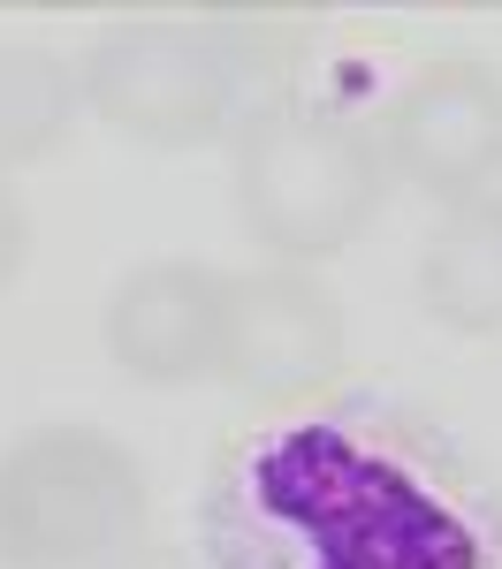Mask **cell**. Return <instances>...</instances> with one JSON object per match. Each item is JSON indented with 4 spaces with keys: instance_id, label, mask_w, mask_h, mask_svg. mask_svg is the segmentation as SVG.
Returning a JSON list of instances; mask_svg holds the SVG:
<instances>
[{
    "instance_id": "obj_11",
    "label": "cell",
    "mask_w": 502,
    "mask_h": 569,
    "mask_svg": "<svg viewBox=\"0 0 502 569\" xmlns=\"http://www.w3.org/2000/svg\"><path fill=\"white\" fill-rule=\"evenodd\" d=\"M99 569H190V555L168 547V539H137V547H122L115 562H99Z\"/></svg>"
},
{
    "instance_id": "obj_8",
    "label": "cell",
    "mask_w": 502,
    "mask_h": 569,
    "mask_svg": "<svg viewBox=\"0 0 502 569\" xmlns=\"http://www.w3.org/2000/svg\"><path fill=\"white\" fill-rule=\"evenodd\" d=\"M85 107V84L46 46H0V176L46 160Z\"/></svg>"
},
{
    "instance_id": "obj_10",
    "label": "cell",
    "mask_w": 502,
    "mask_h": 569,
    "mask_svg": "<svg viewBox=\"0 0 502 569\" xmlns=\"http://www.w3.org/2000/svg\"><path fill=\"white\" fill-rule=\"evenodd\" d=\"M23 259H31V220H23V198L0 176V289L23 273Z\"/></svg>"
},
{
    "instance_id": "obj_5",
    "label": "cell",
    "mask_w": 502,
    "mask_h": 569,
    "mask_svg": "<svg viewBox=\"0 0 502 569\" xmlns=\"http://www.w3.org/2000/svg\"><path fill=\"white\" fill-rule=\"evenodd\" d=\"M343 372V305L327 281L297 266L236 273L222 281V335H214V380L252 402L313 395Z\"/></svg>"
},
{
    "instance_id": "obj_6",
    "label": "cell",
    "mask_w": 502,
    "mask_h": 569,
    "mask_svg": "<svg viewBox=\"0 0 502 569\" xmlns=\"http://www.w3.org/2000/svg\"><path fill=\"white\" fill-rule=\"evenodd\" d=\"M222 335V273L190 259H152L115 281L107 297V357L145 388H190L214 372Z\"/></svg>"
},
{
    "instance_id": "obj_3",
    "label": "cell",
    "mask_w": 502,
    "mask_h": 569,
    "mask_svg": "<svg viewBox=\"0 0 502 569\" xmlns=\"http://www.w3.org/2000/svg\"><path fill=\"white\" fill-rule=\"evenodd\" d=\"M77 84H85V107L107 130L137 137L152 152L214 144L228 130V99H236V77L214 53V39L190 16H160V8L115 16L91 39Z\"/></svg>"
},
{
    "instance_id": "obj_9",
    "label": "cell",
    "mask_w": 502,
    "mask_h": 569,
    "mask_svg": "<svg viewBox=\"0 0 502 569\" xmlns=\"http://www.w3.org/2000/svg\"><path fill=\"white\" fill-rule=\"evenodd\" d=\"M190 23L214 39L228 77H297L327 31V16L305 0H222V8H190Z\"/></svg>"
},
{
    "instance_id": "obj_2",
    "label": "cell",
    "mask_w": 502,
    "mask_h": 569,
    "mask_svg": "<svg viewBox=\"0 0 502 569\" xmlns=\"http://www.w3.org/2000/svg\"><path fill=\"white\" fill-rule=\"evenodd\" d=\"M145 539V471L99 426L0 448V569H99Z\"/></svg>"
},
{
    "instance_id": "obj_4",
    "label": "cell",
    "mask_w": 502,
    "mask_h": 569,
    "mask_svg": "<svg viewBox=\"0 0 502 569\" xmlns=\"http://www.w3.org/2000/svg\"><path fill=\"white\" fill-rule=\"evenodd\" d=\"M373 144H381V160H388L411 190H426V198H442V206L480 198V190L502 176V69L480 61V53H442V61H426V69L388 99Z\"/></svg>"
},
{
    "instance_id": "obj_7",
    "label": "cell",
    "mask_w": 502,
    "mask_h": 569,
    "mask_svg": "<svg viewBox=\"0 0 502 569\" xmlns=\"http://www.w3.org/2000/svg\"><path fill=\"white\" fill-rule=\"evenodd\" d=\"M419 305L450 335H502V198H464L419 251Z\"/></svg>"
},
{
    "instance_id": "obj_1",
    "label": "cell",
    "mask_w": 502,
    "mask_h": 569,
    "mask_svg": "<svg viewBox=\"0 0 502 569\" xmlns=\"http://www.w3.org/2000/svg\"><path fill=\"white\" fill-rule=\"evenodd\" d=\"M228 168H236V213L252 228V243H267L274 259L351 251L388 198V160L373 130L305 99L252 107L236 122Z\"/></svg>"
}]
</instances>
